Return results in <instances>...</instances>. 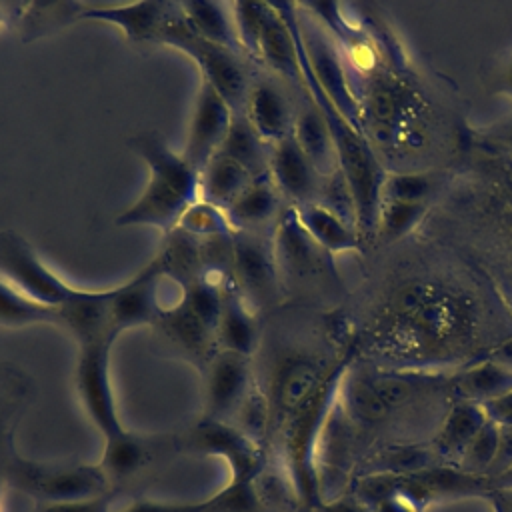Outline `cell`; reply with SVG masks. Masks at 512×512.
Listing matches in <instances>:
<instances>
[{
    "label": "cell",
    "instance_id": "obj_8",
    "mask_svg": "<svg viewBox=\"0 0 512 512\" xmlns=\"http://www.w3.org/2000/svg\"><path fill=\"white\" fill-rule=\"evenodd\" d=\"M272 234L234 232L232 284L250 310L258 316L278 304L282 298V282Z\"/></svg>",
    "mask_w": 512,
    "mask_h": 512
},
{
    "label": "cell",
    "instance_id": "obj_48",
    "mask_svg": "<svg viewBox=\"0 0 512 512\" xmlns=\"http://www.w3.org/2000/svg\"><path fill=\"white\" fill-rule=\"evenodd\" d=\"M2 24H4V12H2V8H0V28H2Z\"/></svg>",
    "mask_w": 512,
    "mask_h": 512
},
{
    "label": "cell",
    "instance_id": "obj_9",
    "mask_svg": "<svg viewBox=\"0 0 512 512\" xmlns=\"http://www.w3.org/2000/svg\"><path fill=\"white\" fill-rule=\"evenodd\" d=\"M0 278L48 308H60L76 288L52 272L16 230L0 232Z\"/></svg>",
    "mask_w": 512,
    "mask_h": 512
},
{
    "label": "cell",
    "instance_id": "obj_26",
    "mask_svg": "<svg viewBox=\"0 0 512 512\" xmlns=\"http://www.w3.org/2000/svg\"><path fill=\"white\" fill-rule=\"evenodd\" d=\"M302 228L308 232V236L328 254H340V252H352L360 248V232L340 220L330 210L322 208L316 202L292 206Z\"/></svg>",
    "mask_w": 512,
    "mask_h": 512
},
{
    "label": "cell",
    "instance_id": "obj_16",
    "mask_svg": "<svg viewBox=\"0 0 512 512\" xmlns=\"http://www.w3.org/2000/svg\"><path fill=\"white\" fill-rule=\"evenodd\" d=\"M160 270L150 260L130 280L112 288V328L116 336L138 326H156L166 306L160 304Z\"/></svg>",
    "mask_w": 512,
    "mask_h": 512
},
{
    "label": "cell",
    "instance_id": "obj_10",
    "mask_svg": "<svg viewBox=\"0 0 512 512\" xmlns=\"http://www.w3.org/2000/svg\"><path fill=\"white\" fill-rule=\"evenodd\" d=\"M186 444L192 452L220 458L228 468V482H256L264 470L262 442L234 422L200 418Z\"/></svg>",
    "mask_w": 512,
    "mask_h": 512
},
{
    "label": "cell",
    "instance_id": "obj_18",
    "mask_svg": "<svg viewBox=\"0 0 512 512\" xmlns=\"http://www.w3.org/2000/svg\"><path fill=\"white\" fill-rule=\"evenodd\" d=\"M268 174L282 198L290 200V206L316 200L322 176L300 150L294 136L270 146Z\"/></svg>",
    "mask_w": 512,
    "mask_h": 512
},
{
    "label": "cell",
    "instance_id": "obj_19",
    "mask_svg": "<svg viewBox=\"0 0 512 512\" xmlns=\"http://www.w3.org/2000/svg\"><path fill=\"white\" fill-rule=\"evenodd\" d=\"M244 116L268 146L286 140L294 132L296 112L286 94L272 80H258L252 84Z\"/></svg>",
    "mask_w": 512,
    "mask_h": 512
},
{
    "label": "cell",
    "instance_id": "obj_17",
    "mask_svg": "<svg viewBox=\"0 0 512 512\" xmlns=\"http://www.w3.org/2000/svg\"><path fill=\"white\" fill-rule=\"evenodd\" d=\"M56 310L58 326H64L78 344L118 338L112 328V288H74L72 296Z\"/></svg>",
    "mask_w": 512,
    "mask_h": 512
},
{
    "label": "cell",
    "instance_id": "obj_31",
    "mask_svg": "<svg viewBox=\"0 0 512 512\" xmlns=\"http://www.w3.org/2000/svg\"><path fill=\"white\" fill-rule=\"evenodd\" d=\"M166 436H142L130 432L124 440L104 446L98 464L108 474L110 480H120L136 474L152 460L154 452L162 448Z\"/></svg>",
    "mask_w": 512,
    "mask_h": 512
},
{
    "label": "cell",
    "instance_id": "obj_7",
    "mask_svg": "<svg viewBox=\"0 0 512 512\" xmlns=\"http://www.w3.org/2000/svg\"><path fill=\"white\" fill-rule=\"evenodd\" d=\"M274 254L278 262L282 290H304L338 284L332 254L322 250L302 228L292 206H286L276 222Z\"/></svg>",
    "mask_w": 512,
    "mask_h": 512
},
{
    "label": "cell",
    "instance_id": "obj_4",
    "mask_svg": "<svg viewBox=\"0 0 512 512\" xmlns=\"http://www.w3.org/2000/svg\"><path fill=\"white\" fill-rule=\"evenodd\" d=\"M160 44L172 46L194 60L202 74V82L218 92V96L232 108L234 116L244 114L252 82L240 54L196 36L188 28L184 12L178 20L166 26L160 36Z\"/></svg>",
    "mask_w": 512,
    "mask_h": 512
},
{
    "label": "cell",
    "instance_id": "obj_34",
    "mask_svg": "<svg viewBox=\"0 0 512 512\" xmlns=\"http://www.w3.org/2000/svg\"><path fill=\"white\" fill-rule=\"evenodd\" d=\"M428 204L382 200L376 220V238L382 242H396L408 236L424 220Z\"/></svg>",
    "mask_w": 512,
    "mask_h": 512
},
{
    "label": "cell",
    "instance_id": "obj_37",
    "mask_svg": "<svg viewBox=\"0 0 512 512\" xmlns=\"http://www.w3.org/2000/svg\"><path fill=\"white\" fill-rule=\"evenodd\" d=\"M498 448H500V428L488 420L478 430V434L470 440V444L464 448L456 466L462 472L488 478L494 466V460L498 456Z\"/></svg>",
    "mask_w": 512,
    "mask_h": 512
},
{
    "label": "cell",
    "instance_id": "obj_41",
    "mask_svg": "<svg viewBox=\"0 0 512 512\" xmlns=\"http://www.w3.org/2000/svg\"><path fill=\"white\" fill-rule=\"evenodd\" d=\"M482 410L490 422H494L498 428H510L512 426V390L482 404Z\"/></svg>",
    "mask_w": 512,
    "mask_h": 512
},
{
    "label": "cell",
    "instance_id": "obj_25",
    "mask_svg": "<svg viewBox=\"0 0 512 512\" xmlns=\"http://www.w3.org/2000/svg\"><path fill=\"white\" fill-rule=\"evenodd\" d=\"M180 6H182L188 28L196 36L216 46L228 48L236 54H242L230 4L210 2V0H186V2H180Z\"/></svg>",
    "mask_w": 512,
    "mask_h": 512
},
{
    "label": "cell",
    "instance_id": "obj_29",
    "mask_svg": "<svg viewBox=\"0 0 512 512\" xmlns=\"http://www.w3.org/2000/svg\"><path fill=\"white\" fill-rule=\"evenodd\" d=\"M512 390V372L482 358L452 378L450 392L454 400L486 404Z\"/></svg>",
    "mask_w": 512,
    "mask_h": 512
},
{
    "label": "cell",
    "instance_id": "obj_1",
    "mask_svg": "<svg viewBox=\"0 0 512 512\" xmlns=\"http://www.w3.org/2000/svg\"><path fill=\"white\" fill-rule=\"evenodd\" d=\"M132 148L146 162L150 178L136 202L114 222L116 226H152L168 234L186 208L200 198V172L156 132L136 136Z\"/></svg>",
    "mask_w": 512,
    "mask_h": 512
},
{
    "label": "cell",
    "instance_id": "obj_33",
    "mask_svg": "<svg viewBox=\"0 0 512 512\" xmlns=\"http://www.w3.org/2000/svg\"><path fill=\"white\" fill-rule=\"evenodd\" d=\"M34 324H58V310L32 300L0 278V326L26 328Z\"/></svg>",
    "mask_w": 512,
    "mask_h": 512
},
{
    "label": "cell",
    "instance_id": "obj_30",
    "mask_svg": "<svg viewBox=\"0 0 512 512\" xmlns=\"http://www.w3.org/2000/svg\"><path fill=\"white\" fill-rule=\"evenodd\" d=\"M252 180L254 176L238 162L224 154H216L200 172V200L228 210Z\"/></svg>",
    "mask_w": 512,
    "mask_h": 512
},
{
    "label": "cell",
    "instance_id": "obj_14",
    "mask_svg": "<svg viewBox=\"0 0 512 512\" xmlns=\"http://www.w3.org/2000/svg\"><path fill=\"white\" fill-rule=\"evenodd\" d=\"M232 120V108L218 96L214 88L202 82L188 124L186 144L180 152L192 168L202 172L206 164L220 152Z\"/></svg>",
    "mask_w": 512,
    "mask_h": 512
},
{
    "label": "cell",
    "instance_id": "obj_24",
    "mask_svg": "<svg viewBox=\"0 0 512 512\" xmlns=\"http://www.w3.org/2000/svg\"><path fill=\"white\" fill-rule=\"evenodd\" d=\"M152 260L156 262L160 276L176 284L182 294L202 280L200 240L180 228L164 234L160 250Z\"/></svg>",
    "mask_w": 512,
    "mask_h": 512
},
{
    "label": "cell",
    "instance_id": "obj_2",
    "mask_svg": "<svg viewBox=\"0 0 512 512\" xmlns=\"http://www.w3.org/2000/svg\"><path fill=\"white\" fill-rule=\"evenodd\" d=\"M356 358V344L348 346L342 356H338L318 386V390L290 416L282 426L284 432V458L290 474V482L300 502L312 508L320 502V478L316 466V448L320 442V432L324 430L330 410L338 400L340 382L348 366Z\"/></svg>",
    "mask_w": 512,
    "mask_h": 512
},
{
    "label": "cell",
    "instance_id": "obj_46",
    "mask_svg": "<svg viewBox=\"0 0 512 512\" xmlns=\"http://www.w3.org/2000/svg\"><path fill=\"white\" fill-rule=\"evenodd\" d=\"M498 92L506 94L512 100V54L504 60L498 72Z\"/></svg>",
    "mask_w": 512,
    "mask_h": 512
},
{
    "label": "cell",
    "instance_id": "obj_15",
    "mask_svg": "<svg viewBox=\"0 0 512 512\" xmlns=\"http://www.w3.org/2000/svg\"><path fill=\"white\" fill-rule=\"evenodd\" d=\"M270 10L262 24L254 60L264 64L286 82L302 84V70L296 46V4L268 2Z\"/></svg>",
    "mask_w": 512,
    "mask_h": 512
},
{
    "label": "cell",
    "instance_id": "obj_13",
    "mask_svg": "<svg viewBox=\"0 0 512 512\" xmlns=\"http://www.w3.org/2000/svg\"><path fill=\"white\" fill-rule=\"evenodd\" d=\"M180 16V2L166 0H144L112 6L80 4V10L76 12V20H94L118 26L124 32V36L132 42H160V36L166 30V26L178 20Z\"/></svg>",
    "mask_w": 512,
    "mask_h": 512
},
{
    "label": "cell",
    "instance_id": "obj_45",
    "mask_svg": "<svg viewBox=\"0 0 512 512\" xmlns=\"http://www.w3.org/2000/svg\"><path fill=\"white\" fill-rule=\"evenodd\" d=\"M486 498L494 512H512V490H492Z\"/></svg>",
    "mask_w": 512,
    "mask_h": 512
},
{
    "label": "cell",
    "instance_id": "obj_3",
    "mask_svg": "<svg viewBox=\"0 0 512 512\" xmlns=\"http://www.w3.org/2000/svg\"><path fill=\"white\" fill-rule=\"evenodd\" d=\"M8 482L40 504H54L96 496L110 490L112 480L98 462H38L10 454L6 462Z\"/></svg>",
    "mask_w": 512,
    "mask_h": 512
},
{
    "label": "cell",
    "instance_id": "obj_22",
    "mask_svg": "<svg viewBox=\"0 0 512 512\" xmlns=\"http://www.w3.org/2000/svg\"><path fill=\"white\" fill-rule=\"evenodd\" d=\"M156 328L190 360L208 364L216 354V334L192 312L180 298L174 306L164 308Z\"/></svg>",
    "mask_w": 512,
    "mask_h": 512
},
{
    "label": "cell",
    "instance_id": "obj_20",
    "mask_svg": "<svg viewBox=\"0 0 512 512\" xmlns=\"http://www.w3.org/2000/svg\"><path fill=\"white\" fill-rule=\"evenodd\" d=\"M120 512H260L256 482H226L218 492L198 500H136Z\"/></svg>",
    "mask_w": 512,
    "mask_h": 512
},
{
    "label": "cell",
    "instance_id": "obj_23",
    "mask_svg": "<svg viewBox=\"0 0 512 512\" xmlns=\"http://www.w3.org/2000/svg\"><path fill=\"white\" fill-rule=\"evenodd\" d=\"M258 314L242 300L234 284L222 290V314L216 330V348L252 358L258 348Z\"/></svg>",
    "mask_w": 512,
    "mask_h": 512
},
{
    "label": "cell",
    "instance_id": "obj_32",
    "mask_svg": "<svg viewBox=\"0 0 512 512\" xmlns=\"http://www.w3.org/2000/svg\"><path fill=\"white\" fill-rule=\"evenodd\" d=\"M218 154H224L230 160L238 162L254 178L268 174L270 146L256 134V130L250 126L244 114L234 116L228 136Z\"/></svg>",
    "mask_w": 512,
    "mask_h": 512
},
{
    "label": "cell",
    "instance_id": "obj_6",
    "mask_svg": "<svg viewBox=\"0 0 512 512\" xmlns=\"http://www.w3.org/2000/svg\"><path fill=\"white\" fill-rule=\"evenodd\" d=\"M298 26H300V42H302L304 58L316 84L332 102V106L356 130L368 134L364 126V110L350 84L342 54L338 50V42L308 12L304 16H298Z\"/></svg>",
    "mask_w": 512,
    "mask_h": 512
},
{
    "label": "cell",
    "instance_id": "obj_49",
    "mask_svg": "<svg viewBox=\"0 0 512 512\" xmlns=\"http://www.w3.org/2000/svg\"><path fill=\"white\" fill-rule=\"evenodd\" d=\"M508 306H510V312H512V300H510V304H508Z\"/></svg>",
    "mask_w": 512,
    "mask_h": 512
},
{
    "label": "cell",
    "instance_id": "obj_5",
    "mask_svg": "<svg viewBox=\"0 0 512 512\" xmlns=\"http://www.w3.org/2000/svg\"><path fill=\"white\" fill-rule=\"evenodd\" d=\"M116 340H94L78 344L76 368H74V386L78 400L100 432L104 446L124 440L130 430L122 424L112 376H110V350Z\"/></svg>",
    "mask_w": 512,
    "mask_h": 512
},
{
    "label": "cell",
    "instance_id": "obj_28",
    "mask_svg": "<svg viewBox=\"0 0 512 512\" xmlns=\"http://www.w3.org/2000/svg\"><path fill=\"white\" fill-rule=\"evenodd\" d=\"M292 136L320 176H328L338 170V154L332 134L312 102L296 114Z\"/></svg>",
    "mask_w": 512,
    "mask_h": 512
},
{
    "label": "cell",
    "instance_id": "obj_36",
    "mask_svg": "<svg viewBox=\"0 0 512 512\" xmlns=\"http://www.w3.org/2000/svg\"><path fill=\"white\" fill-rule=\"evenodd\" d=\"M176 228L184 230L186 234L194 236L196 240H208V238H216V236L234 234V228L228 220L226 210H222L206 200H200V198L186 208V212L178 220Z\"/></svg>",
    "mask_w": 512,
    "mask_h": 512
},
{
    "label": "cell",
    "instance_id": "obj_11",
    "mask_svg": "<svg viewBox=\"0 0 512 512\" xmlns=\"http://www.w3.org/2000/svg\"><path fill=\"white\" fill-rule=\"evenodd\" d=\"M252 388V358L228 350H216L206 364L202 418L232 422Z\"/></svg>",
    "mask_w": 512,
    "mask_h": 512
},
{
    "label": "cell",
    "instance_id": "obj_44",
    "mask_svg": "<svg viewBox=\"0 0 512 512\" xmlns=\"http://www.w3.org/2000/svg\"><path fill=\"white\" fill-rule=\"evenodd\" d=\"M484 358L512 372V336H508V338H504L502 342L494 344V346L486 352Z\"/></svg>",
    "mask_w": 512,
    "mask_h": 512
},
{
    "label": "cell",
    "instance_id": "obj_39",
    "mask_svg": "<svg viewBox=\"0 0 512 512\" xmlns=\"http://www.w3.org/2000/svg\"><path fill=\"white\" fill-rule=\"evenodd\" d=\"M112 504H114V492L106 490L96 496H84V498L54 502V504H40L38 512H112Z\"/></svg>",
    "mask_w": 512,
    "mask_h": 512
},
{
    "label": "cell",
    "instance_id": "obj_12",
    "mask_svg": "<svg viewBox=\"0 0 512 512\" xmlns=\"http://www.w3.org/2000/svg\"><path fill=\"white\" fill-rule=\"evenodd\" d=\"M334 362H326L320 356L306 352H292L284 356L270 380V412L272 420L286 424L290 416L318 390Z\"/></svg>",
    "mask_w": 512,
    "mask_h": 512
},
{
    "label": "cell",
    "instance_id": "obj_40",
    "mask_svg": "<svg viewBox=\"0 0 512 512\" xmlns=\"http://www.w3.org/2000/svg\"><path fill=\"white\" fill-rule=\"evenodd\" d=\"M478 140L482 146L496 150L500 154L512 156V112L478 132Z\"/></svg>",
    "mask_w": 512,
    "mask_h": 512
},
{
    "label": "cell",
    "instance_id": "obj_43",
    "mask_svg": "<svg viewBox=\"0 0 512 512\" xmlns=\"http://www.w3.org/2000/svg\"><path fill=\"white\" fill-rule=\"evenodd\" d=\"M510 464H512V426L500 428V448H498V456L494 460V466H492L488 478L498 474L500 470L508 468Z\"/></svg>",
    "mask_w": 512,
    "mask_h": 512
},
{
    "label": "cell",
    "instance_id": "obj_42",
    "mask_svg": "<svg viewBox=\"0 0 512 512\" xmlns=\"http://www.w3.org/2000/svg\"><path fill=\"white\" fill-rule=\"evenodd\" d=\"M308 512H374L358 496H340L334 500H320Z\"/></svg>",
    "mask_w": 512,
    "mask_h": 512
},
{
    "label": "cell",
    "instance_id": "obj_27",
    "mask_svg": "<svg viewBox=\"0 0 512 512\" xmlns=\"http://www.w3.org/2000/svg\"><path fill=\"white\" fill-rule=\"evenodd\" d=\"M486 422L488 418L480 404L454 400L432 440L434 452L446 460L458 462L464 448Z\"/></svg>",
    "mask_w": 512,
    "mask_h": 512
},
{
    "label": "cell",
    "instance_id": "obj_47",
    "mask_svg": "<svg viewBox=\"0 0 512 512\" xmlns=\"http://www.w3.org/2000/svg\"><path fill=\"white\" fill-rule=\"evenodd\" d=\"M490 486L492 490H512V464L504 470H500L498 474L490 476Z\"/></svg>",
    "mask_w": 512,
    "mask_h": 512
},
{
    "label": "cell",
    "instance_id": "obj_38",
    "mask_svg": "<svg viewBox=\"0 0 512 512\" xmlns=\"http://www.w3.org/2000/svg\"><path fill=\"white\" fill-rule=\"evenodd\" d=\"M316 204H320L322 208L330 210L332 214H336L340 220H344L346 224L354 226L358 230V208H356V200L352 194V188L346 180V176L338 170H334L328 176H322L318 194H316Z\"/></svg>",
    "mask_w": 512,
    "mask_h": 512
},
{
    "label": "cell",
    "instance_id": "obj_21",
    "mask_svg": "<svg viewBox=\"0 0 512 512\" xmlns=\"http://www.w3.org/2000/svg\"><path fill=\"white\" fill-rule=\"evenodd\" d=\"M282 194L274 186L270 174L258 176L250 186L230 204L226 210L234 232H268V226L276 228L282 214Z\"/></svg>",
    "mask_w": 512,
    "mask_h": 512
},
{
    "label": "cell",
    "instance_id": "obj_35",
    "mask_svg": "<svg viewBox=\"0 0 512 512\" xmlns=\"http://www.w3.org/2000/svg\"><path fill=\"white\" fill-rule=\"evenodd\" d=\"M442 176L436 172H392L386 174L382 184V200L420 202L428 200L440 190Z\"/></svg>",
    "mask_w": 512,
    "mask_h": 512
}]
</instances>
